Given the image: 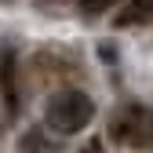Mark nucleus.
Wrapping results in <instances>:
<instances>
[{"mask_svg":"<svg viewBox=\"0 0 153 153\" xmlns=\"http://www.w3.org/2000/svg\"><path fill=\"white\" fill-rule=\"evenodd\" d=\"M22 149H26V153H44V149H51V146H44L40 131H29V135L22 139Z\"/></svg>","mask_w":153,"mask_h":153,"instance_id":"nucleus-5","label":"nucleus"},{"mask_svg":"<svg viewBox=\"0 0 153 153\" xmlns=\"http://www.w3.org/2000/svg\"><path fill=\"white\" fill-rule=\"evenodd\" d=\"M109 139L124 149H149L153 146V109L149 106H124L109 120Z\"/></svg>","mask_w":153,"mask_h":153,"instance_id":"nucleus-2","label":"nucleus"},{"mask_svg":"<svg viewBox=\"0 0 153 153\" xmlns=\"http://www.w3.org/2000/svg\"><path fill=\"white\" fill-rule=\"evenodd\" d=\"M153 22V0H128L117 11V26H146Z\"/></svg>","mask_w":153,"mask_h":153,"instance_id":"nucleus-4","label":"nucleus"},{"mask_svg":"<svg viewBox=\"0 0 153 153\" xmlns=\"http://www.w3.org/2000/svg\"><path fill=\"white\" fill-rule=\"evenodd\" d=\"M80 153H106V149H102V142H99V139H91V142H88Z\"/></svg>","mask_w":153,"mask_h":153,"instance_id":"nucleus-7","label":"nucleus"},{"mask_svg":"<svg viewBox=\"0 0 153 153\" xmlns=\"http://www.w3.org/2000/svg\"><path fill=\"white\" fill-rule=\"evenodd\" d=\"M0 84H4L7 113H18V84H15V59H11V51H0Z\"/></svg>","mask_w":153,"mask_h":153,"instance_id":"nucleus-3","label":"nucleus"},{"mask_svg":"<svg viewBox=\"0 0 153 153\" xmlns=\"http://www.w3.org/2000/svg\"><path fill=\"white\" fill-rule=\"evenodd\" d=\"M117 0H80V7L88 11V15H102L106 7H113Z\"/></svg>","mask_w":153,"mask_h":153,"instance_id":"nucleus-6","label":"nucleus"},{"mask_svg":"<svg viewBox=\"0 0 153 153\" xmlns=\"http://www.w3.org/2000/svg\"><path fill=\"white\" fill-rule=\"evenodd\" d=\"M91 117H95V102L84 91H76V88L55 91L48 99V106H44V120H48V128L59 131V135H76L80 128L91 124Z\"/></svg>","mask_w":153,"mask_h":153,"instance_id":"nucleus-1","label":"nucleus"}]
</instances>
